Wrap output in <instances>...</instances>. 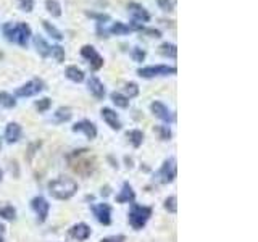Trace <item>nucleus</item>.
Returning a JSON list of instances; mask_svg holds the SVG:
<instances>
[{
	"mask_svg": "<svg viewBox=\"0 0 258 242\" xmlns=\"http://www.w3.org/2000/svg\"><path fill=\"white\" fill-rule=\"evenodd\" d=\"M176 67H168V65H150V67H144L137 70V75L145 79L160 78V76H173L176 75Z\"/></svg>",
	"mask_w": 258,
	"mask_h": 242,
	"instance_id": "39448f33",
	"label": "nucleus"
},
{
	"mask_svg": "<svg viewBox=\"0 0 258 242\" xmlns=\"http://www.w3.org/2000/svg\"><path fill=\"white\" fill-rule=\"evenodd\" d=\"M32 42H34V47L37 53L42 56V58H47V56H50V50H52V45L47 42L44 37L40 36H32Z\"/></svg>",
	"mask_w": 258,
	"mask_h": 242,
	"instance_id": "a211bd4d",
	"label": "nucleus"
},
{
	"mask_svg": "<svg viewBox=\"0 0 258 242\" xmlns=\"http://www.w3.org/2000/svg\"><path fill=\"white\" fill-rule=\"evenodd\" d=\"M126 136L129 137V141H131V144L134 145L136 149H137V147H141V144H142V141H144V134H142V131H139V129H133V131H129Z\"/></svg>",
	"mask_w": 258,
	"mask_h": 242,
	"instance_id": "c85d7f7f",
	"label": "nucleus"
},
{
	"mask_svg": "<svg viewBox=\"0 0 258 242\" xmlns=\"http://www.w3.org/2000/svg\"><path fill=\"white\" fill-rule=\"evenodd\" d=\"M134 199H136V194L131 188V184L123 183V189H121V192L116 196V202L118 204H124V202H134Z\"/></svg>",
	"mask_w": 258,
	"mask_h": 242,
	"instance_id": "6ab92c4d",
	"label": "nucleus"
},
{
	"mask_svg": "<svg viewBox=\"0 0 258 242\" xmlns=\"http://www.w3.org/2000/svg\"><path fill=\"white\" fill-rule=\"evenodd\" d=\"M174 177H176V160L168 158V160H165V163L161 165L160 171L155 176V179L161 184H168V183H173Z\"/></svg>",
	"mask_w": 258,
	"mask_h": 242,
	"instance_id": "6e6552de",
	"label": "nucleus"
},
{
	"mask_svg": "<svg viewBox=\"0 0 258 242\" xmlns=\"http://www.w3.org/2000/svg\"><path fill=\"white\" fill-rule=\"evenodd\" d=\"M16 2H18L20 10L24 13H31L34 10V0H16Z\"/></svg>",
	"mask_w": 258,
	"mask_h": 242,
	"instance_id": "72a5a7b5",
	"label": "nucleus"
},
{
	"mask_svg": "<svg viewBox=\"0 0 258 242\" xmlns=\"http://www.w3.org/2000/svg\"><path fill=\"white\" fill-rule=\"evenodd\" d=\"M102 118H103V121L107 123L111 129H115V131H118V129H121V121H119V118H118V115H116V111L115 110H111V108H108V107H105V108H102Z\"/></svg>",
	"mask_w": 258,
	"mask_h": 242,
	"instance_id": "2eb2a0df",
	"label": "nucleus"
},
{
	"mask_svg": "<svg viewBox=\"0 0 258 242\" xmlns=\"http://www.w3.org/2000/svg\"><path fill=\"white\" fill-rule=\"evenodd\" d=\"M124 97H127V99H134V97L139 95V86H137L136 83H127L124 86Z\"/></svg>",
	"mask_w": 258,
	"mask_h": 242,
	"instance_id": "7c9ffc66",
	"label": "nucleus"
},
{
	"mask_svg": "<svg viewBox=\"0 0 258 242\" xmlns=\"http://www.w3.org/2000/svg\"><path fill=\"white\" fill-rule=\"evenodd\" d=\"M0 105L5 108H15L16 107V99L8 92H0Z\"/></svg>",
	"mask_w": 258,
	"mask_h": 242,
	"instance_id": "cd10ccee",
	"label": "nucleus"
},
{
	"mask_svg": "<svg viewBox=\"0 0 258 242\" xmlns=\"http://www.w3.org/2000/svg\"><path fill=\"white\" fill-rule=\"evenodd\" d=\"M73 131H75V133H84L89 141H92L97 137V126L89 119L78 121V123L73 126Z\"/></svg>",
	"mask_w": 258,
	"mask_h": 242,
	"instance_id": "f8f14e48",
	"label": "nucleus"
},
{
	"mask_svg": "<svg viewBox=\"0 0 258 242\" xmlns=\"http://www.w3.org/2000/svg\"><path fill=\"white\" fill-rule=\"evenodd\" d=\"M0 242H4V239H2V236H0Z\"/></svg>",
	"mask_w": 258,
	"mask_h": 242,
	"instance_id": "79ce46f5",
	"label": "nucleus"
},
{
	"mask_svg": "<svg viewBox=\"0 0 258 242\" xmlns=\"http://www.w3.org/2000/svg\"><path fill=\"white\" fill-rule=\"evenodd\" d=\"M127 12H129V15L133 16V21H136V23L144 24V23L150 21V13L145 10L141 4H136V2L127 4Z\"/></svg>",
	"mask_w": 258,
	"mask_h": 242,
	"instance_id": "9b49d317",
	"label": "nucleus"
},
{
	"mask_svg": "<svg viewBox=\"0 0 258 242\" xmlns=\"http://www.w3.org/2000/svg\"><path fill=\"white\" fill-rule=\"evenodd\" d=\"M110 97H111V102L115 103L116 107H119V108H127L129 107V99H127V97H124L121 92H111Z\"/></svg>",
	"mask_w": 258,
	"mask_h": 242,
	"instance_id": "a878e982",
	"label": "nucleus"
},
{
	"mask_svg": "<svg viewBox=\"0 0 258 242\" xmlns=\"http://www.w3.org/2000/svg\"><path fill=\"white\" fill-rule=\"evenodd\" d=\"M31 207H32V210L36 212L39 223H44V221L47 220L48 210H50V204H48V202H47L44 197L37 196V197H34V199L31 200Z\"/></svg>",
	"mask_w": 258,
	"mask_h": 242,
	"instance_id": "9d476101",
	"label": "nucleus"
},
{
	"mask_svg": "<svg viewBox=\"0 0 258 242\" xmlns=\"http://www.w3.org/2000/svg\"><path fill=\"white\" fill-rule=\"evenodd\" d=\"M150 216H152L150 207L134 204L131 207V210H129V224H131L134 229H142L145 226V223L149 221Z\"/></svg>",
	"mask_w": 258,
	"mask_h": 242,
	"instance_id": "20e7f679",
	"label": "nucleus"
},
{
	"mask_svg": "<svg viewBox=\"0 0 258 242\" xmlns=\"http://www.w3.org/2000/svg\"><path fill=\"white\" fill-rule=\"evenodd\" d=\"M42 26L45 29V32L48 36H52L55 40H63V34H61V31L60 29H56L53 24L50 21H47V20H42Z\"/></svg>",
	"mask_w": 258,
	"mask_h": 242,
	"instance_id": "b1692460",
	"label": "nucleus"
},
{
	"mask_svg": "<svg viewBox=\"0 0 258 242\" xmlns=\"http://www.w3.org/2000/svg\"><path fill=\"white\" fill-rule=\"evenodd\" d=\"M87 150H75L68 158H76L75 161H70L71 168L81 176H89L95 169V160L86 157Z\"/></svg>",
	"mask_w": 258,
	"mask_h": 242,
	"instance_id": "7ed1b4c3",
	"label": "nucleus"
},
{
	"mask_svg": "<svg viewBox=\"0 0 258 242\" xmlns=\"http://www.w3.org/2000/svg\"><path fill=\"white\" fill-rule=\"evenodd\" d=\"M129 32H133L131 28H129L126 23H121V21H115L108 29V34L111 36H126Z\"/></svg>",
	"mask_w": 258,
	"mask_h": 242,
	"instance_id": "aec40b11",
	"label": "nucleus"
},
{
	"mask_svg": "<svg viewBox=\"0 0 258 242\" xmlns=\"http://www.w3.org/2000/svg\"><path fill=\"white\" fill-rule=\"evenodd\" d=\"M81 56L89 62V65H91V68L94 71H99L105 63L103 56L97 52V48L94 45H83V48H81Z\"/></svg>",
	"mask_w": 258,
	"mask_h": 242,
	"instance_id": "423d86ee",
	"label": "nucleus"
},
{
	"mask_svg": "<svg viewBox=\"0 0 258 242\" xmlns=\"http://www.w3.org/2000/svg\"><path fill=\"white\" fill-rule=\"evenodd\" d=\"M53 118H55V123H64L71 118V108L70 107H60L53 113Z\"/></svg>",
	"mask_w": 258,
	"mask_h": 242,
	"instance_id": "393cba45",
	"label": "nucleus"
},
{
	"mask_svg": "<svg viewBox=\"0 0 258 242\" xmlns=\"http://www.w3.org/2000/svg\"><path fill=\"white\" fill-rule=\"evenodd\" d=\"M2 174H4V173H2V169H0V181H2Z\"/></svg>",
	"mask_w": 258,
	"mask_h": 242,
	"instance_id": "a19ab883",
	"label": "nucleus"
},
{
	"mask_svg": "<svg viewBox=\"0 0 258 242\" xmlns=\"http://www.w3.org/2000/svg\"><path fill=\"white\" fill-rule=\"evenodd\" d=\"M0 218L12 221L16 218V210L12 205H0Z\"/></svg>",
	"mask_w": 258,
	"mask_h": 242,
	"instance_id": "bb28decb",
	"label": "nucleus"
},
{
	"mask_svg": "<svg viewBox=\"0 0 258 242\" xmlns=\"http://www.w3.org/2000/svg\"><path fill=\"white\" fill-rule=\"evenodd\" d=\"M45 8H47V12L53 16V18H60L61 13H63L61 4L58 2V0H45Z\"/></svg>",
	"mask_w": 258,
	"mask_h": 242,
	"instance_id": "4be33fe9",
	"label": "nucleus"
},
{
	"mask_svg": "<svg viewBox=\"0 0 258 242\" xmlns=\"http://www.w3.org/2000/svg\"><path fill=\"white\" fill-rule=\"evenodd\" d=\"M64 75H67V78L70 81H73V83H83V81L86 79L84 71L78 67H68L67 71H64Z\"/></svg>",
	"mask_w": 258,
	"mask_h": 242,
	"instance_id": "412c9836",
	"label": "nucleus"
},
{
	"mask_svg": "<svg viewBox=\"0 0 258 242\" xmlns=\"http://www.w3.org/2000/svg\"><path fill=\"white\" fill-rule=\"evenodd\" d=\"M92 212L95 218L99 220L102 224H110L111 223V208L107 204H99L92 207Z\"/></svg>",
	"mask_w": 258,
	"mask_h": 242,
	"instance_id": "4468645a",
	"label": "nucleus"
},
{
	"mask_svg": "<svg viewBox=\"0 0 258 242\" xmlns=\"http://www.w3.org/2000/svg\"><path fill=\"white\" fill-rule=\"evenodd\" d=\"M157 131L160 133V139H163V141H168L169 137H171V131L168 129V126H160L157 128Z\"/></svg>",
	"mask_w": 258,
	"mask_h": 242,
	"instance_id": "58836bf2",
	"label": "nucleus"
},
{
	"mask_svg": "<svg viewBox=\"0 0 258 242\" xmlns=\"http://www.w3.org/2000/svg\"><path fill=\"white\" fill-rule=\"evenodd\" d=\"M150 110H152L153 115H155L157 118H160L161 121H165V123H173V121L176 119L174 113H171V110H169L163 102H158V100L152 102Z\"/></svg>",
	"mask_w": 258,
	"mask_h": 242,
	"instance_id": "1a4fd4ad",
	"label": "nucleus"
},
{
	"mask_svg": "<svg viewBox=\"0 0 258 242\" xmlns=\"http://www.w3.org/2000/svg\"><path fill=\"white\" fill-rule=\"evenodd\" d=\"M2 32L8 42L16 44L20 47H28V42L32 36L31 26L28 23H12L8 21L2 26Z\"/></svg>",
	"mask_w": 258,
	"mask_h": 242,
	"instance_id": "f257e3e1",
	"label": "nucleus"
},
{
	"mask_svg": "<svg viewBox=\"0 0 258 242\" xmlns=\"http://www.w3.org/2000/svg\"><path fill=\"white\" fill-rule=\"evenodd\" d=\"M78 191V184L75 179L71 177H64L60 176L56 179L48 183V192L53 199H58V200H68L76 194Z\"/></svg>",
	"mask_w": 258,
	"mask_h": 242,
	"instance_id": "f03ea898",
	"label": "nucleus"
},
{
	"mask_svg": "<svg viewBox=\"0 0 258 242\" xmlns=\"http://www.w3.org/2000/svg\"><path fill=\"white\" fill-rule=\"evenodd\" d=\"M50 55H52V58H55L56 63H63L64 62V48L61 45H52Z\"/></svg>",
	"mask_w": 258,
	"mask_h": 242,
	"instance_id": "c756f323",
	"label": "nucleus"
},
{
	"mask_svg": "<svg viewBox=\"0 0 258 242\" xmlns=\"http://www.w3.org/2000/svg\"><path fill=\"white\" fill-rule=\"evenodd\" d=\"M50 107H52V100L48 99V97H44V99H40V100L36 102V108H37V111H40V113L47 111Z\"/></svg>",
	"mask_w": 258,
	"mask_h": 242,
	"instance_id": "f704fd0d",
	"label": "nucleus"
},
{
	"mask_svg": "<svg viewBox=\"0 0 258 242\" xmlns=\"http://www.w3.org/2000/svg\"><path fill=\"white\" fill-rule=\"evenodd\" d=\"M70 236L76 240H86L91 236V228H89L86 223H78L70 229Z\"/></svg>",
	"mask_w": 258,
	"mask_h": 242,
	"instance_id": "dca6fc26",
	"label": "nucleus"
},
{
	"mask_svg": "<svg viewBox=\"0 0 258 242\" xmlns=\"http://www.w3.org/2000/svg\"><path fill=\"white\" fill-rule=\"evenodd\" d=\"M21 137V126L18 123H8L5 128V141L8 144L18 142Z\"/></svg>",
	"mask_w": 258,
	"mask_h": 242,
	"instance_id": "f3484780",
	"label": "nucleus"
},
{
	"mask_svg": "<svg viewBox=\"0 0 258 242\" xmlns=\"http://www.w3.org/2000/svg\"><path fill=\"white\" fill-rule=\"evenodd\" d=\"M158 52L163 56H168V58H176V56H177V47L174 44H171V42H163L158 47Z\"/></svg>",
	"mask_w": 258,
	"mask_h": 242,
	"instance_id": "5701e85b",
	"label": "nucleus"
},
{
	"mask_svg": "<svg viewBox=\"0 0 258 242\" xmlns=\"http://www.w3.org/2000/svg\"><path fill=\"white\" fill-rule=\"evenodd\" d=\"M157 4L163 12H173V7H174L173 0H157Z\"/></svg>",
	"mask_w": 258,
	"mask_h": 242,
	"instance_id": "e433bc0d",
	"label": "nucleus"
},
{
	"mask_svg": "<svg viewBox=\"0 0 258 242\" xmlns=\"http://www.w3.org/2000/svg\"><path fill=\"white\" fill-rule=\"evenodd\" d=\"M126 237L123 236V234H119V236H110V237H103L100 242H124Z\"/></svg>",
	"mask_w": 258,
	"mask_h": 242,
	"instance_id": "ea45409f",
	"label": "nucleus"
},
{
	"mask_svg": "<svg viewBox=\"0 0 258 242\" xmlns=\"http://www.w3.org/2000/svg\"><path fill=\"white\" fill-rule=\"evenodd\" d=\"M89 18H94L99 24H105V21H110V15L107 13H94V12H86Z\"/></svg>",
	"mask_w": 258,
	"mask_h": 242,
	"instance_id": "473e14b6",
	"label": "nucleus"
},
{
	"mask_svg": "<svg viewBox=\"0 0 258 242\" xmlns=\"http://www.w3.org/2000/svg\"><path fill=\"white\" fill-rule=\"evenodd\" d=\"M44 89H45V83L42 79L36 78V79H31L29 83L23 84L21 87L16 89L15 94H16V97H32V95L40 94Z\"/></svg>",
	"mask_w": 258,
	"mask_h": 242,
	"instance_id": "0eeeda50",
	"label": "nucleus"
},
{
	"mask_svg": "<svg viewBox=\"0 0 258 242\" xmlns=\"http://www.w3.org/2000/svg\"><path fill=\"white\" fill-rule=\"evenodd\" d=\"M87 87H89V92H91L97 100H102L105 97V86L97 76H91L87 79Z\"/></svg>",
	"mask_w": 258,
	"mask_h": 242,
	"instance_id": "ddd939ff",
	"label": "nucleus"
},
{
	"mask_svg": "<svg viewBox=\"0 0 258 242\" xmlns=\"http://www.w3.org/2000/svg\"><path fill=\"white\" fill-rule=\"evenodd\" d=\"M131 56H133V60L137 62V63H142L145 60V56H147V52L144 50V48L141 47H134L133 48V52H131Z\"/></svg>",
	"mask_w": 258,
	"mask_h": 242,
	"instance_id": "2f4dec72",
	"label": "nucleus"
},
{
	"mask_svg": "<svg viewBox=\"0 0 258 242\" xmlns=\"http://www.w3.org/2000/svg\"><path fill=\"white\" fill-rule=\"evenodd\" d=\"M176 197L174 196H171V197H168L166 200H165V208L168 210L169 213H176V210H177V204H176Z\"/></svg>",
	"mask_w": 258,
	"mask_h": 242,
	"instance_id": "c9c22d12",
	"label": "nucleus"
},
{
	"mask_svg": "<svg viewBox=\"0 0 258 242\" xmlns=\"http://www.w3.org/2000/svg\"><path fill=\"white\" fill-rule=\"evenodd\" d=\"M142 32H144V34H147L149 37H155V39L161 37V31L155 29V28H144Z\"/></svg>",
	"mask_w": 258,
	"mask_h": 242,
	"instance_id": "4c0bfd02",
	"label": "nucleus"
}]
</instances>
